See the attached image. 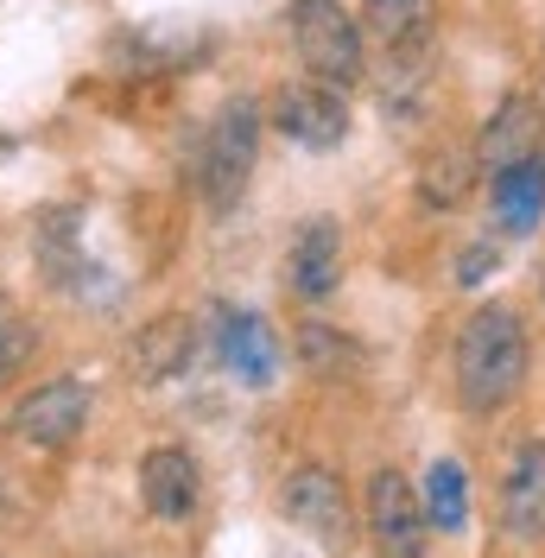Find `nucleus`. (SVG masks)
Instances as JSON below:
<instances>
[{
    "instance_id": "f257e3e1",
    "label": "nucleus",
    "mask_w": 545,
    "mask_h": 558,
    "mask_svg": "<svg viewBox=\"0 0 545 558\" xmlns=\"http://www.w3.org/2000/svg\"><path fill=\"white\" fill-rule=\"evenodd\" d=\"M526 362H533V349H526L520 312H508V305L470 312L463 330H457V355H450L463 413H476V418L508 413L513 400H520V387H526Z\"/></svg>"
},
{
    "instance_id": "f03ea898",
    "label": "nucleus",
    "mask_w": 545,
    "mask_h": 558,
    "mask_svg": "<svg viewBox=\"0 0 545 558\" xmlns=\"http://www.w3.org/2000/svg\"><path fill=\"white\" fill-rule=\"evenodd\" d=\"M261 134H267V114H261L254 96L222 102V114L209 121L204 153H197V191H204L209 216H229L247 197V178H254V159H261Z\"/></svg>"
},
{
    "instance_id": "7ed1b4c3",
    "label": "nucleus",
    "mask_w": 545,
    "mask_h": 558,
    "mask_svg": "<svg viewBox=\"0 0 545 558\" xmlns=\"http://www.w3.org/2000/svg\"><path fill=\"white\" fill-rule=\"evenodd\" d=\"M286 26H292V45H299V64H305L317 83H330V89L349 96V89L368 76L362 26L349 20V7H342V0H292Z\"/></svg>"
},
{
    "instance_id": "20e7f679",
    "label": "nucleus",
    "mask_w": 545,
    "mask_h": 558,
    "mask_svg": "<svg viewBox=\"0 0 545 558\" xmlns=\"http://www.w3.org/2000/svg\"><path fill=\"white\" fill-rule=\"evenodd\" d=\"M279 514L337 558L355 546V508H349V488L330 463H292L279 483Z\"/></svg>"
},
{
    "instance_id": "39448f33",
    "label": "nucleus",
    "mask_w": 545,
    "mask_h": 558,
    "mask_svg": "<svg viewBox=\"0 0 545 558\" xmlns=\"http://www.w3.org/2000/svg\"><path fill=\"white\" fill-rule=\"evenodd\" d=\"M83 425H89V387L76 381V375H51V381H38L13 418H7V432L26 445V451H70L76 438H83Z\"/></svg>"
},
{
    "instance_id": "423d86ee",
    "label": "nucleus",
    "mask_w": 545,
    "mask_h": 558,
    "mask_svg": "<svg viewBox=\"0 0 545 558\" xmlns=\"http://www.w3.org/2000/svg\"><path fill=\"white\" fill-rule=\"evenodd\" d=\"M368 546H375V558H425V546H432L425 495L400 470L368 476Z\"/></svg>"
},
{
    "instance_id": "0eeeda50",
    "label": "nucleus",
    "mask_w": 545,
    "mask_h": 558,
    "mask_svg": "<svg viewBox=\"0 0 545 558\" xmlns=\"http://www.w3.org/2000/svg\"><path fill=\"white\" fill-rule=\"evenodd\" d=\"M272 128L305 153H330L349 140V102H342V89L311 76V83H292L272 96Z\"/></svg>"
},
{
    "instance_id": "6e6552de",
    "label": "nucleus",
    "mask_w": 545,
    "mask_h": 558,
    "mask_svg": "<svg viewBox=\"0 0 545 558\" xmlns=\"http://www.w3.org/2000/svg\"><path fill=\"white\" fill-rule=\"evenodd\" d=\"M337 279H342V222L311 216V222H299V235L286 247V286H292V299L324 305L337 292Z\"/></svg>"
},
{
    "instance_id": "1a4fd4ad",
    "label": "nucleus",
    "mask_w": 545,
    "mask_h": 558,
    "mask_svg": "<svg viewBox=\"0 0 545 558\" xmlns=\"http://www.w3.org/2000/svg\"><path fill=\"white\" fill-rule=\"evenodd\" d=\"M140 495L159 521H191L197 501H204V470L184 445H159V451L140 457Z\"/></svg>"
},
{
    "instance_id": "9d476101",
    "label": "nucleus",
    "mask_w": 545,
    "mask_h": 558,
    "mask_svg": "<svg viewBox=\"0 0 545 558\" xmlns=\"http://www.w3.org/2000/svg\"><path fill=\"white\" fill-rule=\"evenodd\" d=\"M501 526L520 546H540L545 539V438H526L513 451L508 483H501Z\"/></svg>"
},
{
    "instance_id": "9b49d317",
    "label": "nucleus",
    "mask_w": 545,
    "mask_h": 558,
    "mask_svg": "<svg viewBox=\"0 0 545 558\" xmlns=\"http://www.w3.org/2000/svg\"><path fill=\"white\" fill-rule=\"evenodd\" d=\"M191 355H197V324H191V317H178V312L153 317V324L134 337V349H128L140 387H159V381H171V375H184V368H191Z\"/></svg>"
},
{
    "instance_id": "f8f14e48",
    "label": "nucleus",
    "mask_w": 545,
    "mask_h": 558,
    "mask_svg": "<svg viewBox=\"0 0 545 558\" xmlns=\"http://www.w3.org/2000/svg\"><path fill=\"white\" fill-rule=\"evenodd\" d=\"M488 204H495V222H501L508 235H533L540 216H545V153L488 172Z\"/></svg>"
},
{
    "instance_id": "ddd939ff",
    "label": "nucleus",
    "mask_w": 545,
    "mask_h": 558,
    "mask_svg": "<svg viewBox=\"0 0 545 558\" xmlns=\"http://www.w3.org/2000/svg\"><path fill=\"white\" fill-rule=\"evenodd\" d=\"M476 178H482V153L476 146H438V153L419 159L412 191H419V204L425 209H463L470 197H476Z\"/></svg>"
},
{
    "instance_id": "4468645a",
    "label": "nucleus",
    "mask_w": 545,
    "mask_h": 558,
    "mask_svg": "<svg viewBox=\"0 0 545 558\" xmlns=\"http://www.w3.org/2000/svg\"><path fill=\"white\" fill-rule=\"evenodd\" d=\"M540 102H526V96H508V102L488 114V128H482L476 153L488 172H501V166H520V159H533L540 153Z\"/></svg>"
},
{
    "instance_id": "2eb2a0df",
    "label": "nucleus",
    "mask_w": 545,
    "mask_h": 558,
    "mask_svg": "<svg viewBox=\"0 0 545 558\" xmlns=\"http://www.w3.org/2000/svg\"><path fill=\"white\" fill-rule=\"evenodd\" d=\"M222 355L247 387H267L279 375V337L254 312H229L222 317Z\"/></svg>"
},
{
    "instance_id": "dca6fc26",
    "label": "nucleus",
    "mask_w": 545,
    "mask_h": 558,
    "mask_svg": "<svg viewBox=\"0 0 545 558\" xmlns=\"http://www.w3.org/2000/svg\"><path fill=\"white\" fill-rule=\"evenodd\" d=\"M292 349H299L305 375H317V381H355L368 368V349L355 343V337H342V330H330V324H317V317L299 324Z\"/></svg>"
},
{
    "instance_id": "f3484780",
    "label": "nucleus",
    "mask_w": 545,
    "mask_h": 558,
    "mask_svg": "<svg viewBox=\"0 0 545 558\" xmlns=\"http://www.w3.org/2000/svg\"><path fill=\"white\" fill-rule=\"evenodd\" d=\"M432 20H438V0H368V26L380 33V51L432 45Z\"/></svg>"
},
{
    "instance_id": "a211bd4d",
    "label": "nucleus",
    "mask_w": 545,
    "mask_h": 558,
    "mask_svg": "<svg viewBox=\"0 0 545 558\" xmlns=\"http://www.w3.org/2000/svg\"><path fill=\"white\" fill-rule=\"evenodd\" d=\"M425 514L438 533H463L470 521V483H463V463H432V476H425Z\"/></svg>"
},
{
    "instance_id": "6ab92c4d",
    "label": "nucleus",
    "mask_w": 545,
    "mask_h": 558,
    "mask_svg": "<svg viewBox=\"0 0 545 558\" xmlns=\"http://www.w3.org/2000/svg\"><path fill=\"white\" fill-rule=\"evenodd\" d=\"M33 349H38V330L13 312V305H0V387H7L20 368H26V362H33Z\"/></svg>"
},
{
    "instance_id": "aec40b11",
    "label": "nucleus",
    "mask_w": 545,
    "mask_h": 558,
    "mask_svg": "<svg viewBox=\"0 0 545 558\" xmlns=\"http://www.w3.org/2000/svg\"><path fill=\"white\" fill-rule=\"evenodd\" d=\"M495 242H476V247H463V260H457V286H482V274H495Z\"/></svg>"
},
{
    "instance_id": "412c9836",
    "label": "nucleus",
    "mask_w": 545,
    "mask_h": 558,
    "mask_svg": "<svg viewBox=\"0 0 545 558\" xmlns=\"http://www.w3.org/2000/svg\"><path fill=\"white\" fill-rule=\"evenodd\" d=\"M540 299H545V274H540Z\"/></svg>"
},
{
    "instance_id": "4be33fe9",
    "label": "nucleus",
    "mask_w": 545,
    "mask_h": 558,
    "mask_svg": "<svg viewBox=\"0 0 545 558\" xmlns=\"http://www.w3.org/2000/svg\"><path fill=\"white\" fill-rule=\"evenodd\" d=\"M0 305H7V299H0Z\"/></svg>"
}]
</instances>
